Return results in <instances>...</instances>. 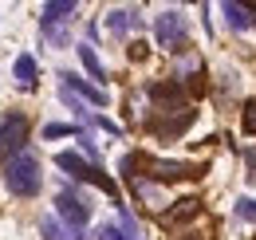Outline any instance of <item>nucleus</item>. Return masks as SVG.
Instances as JSON below:
<instances>
[{"label":"nucleus","mask_w":256,"mask_h":240,"mask_svg":"<svg viewBox=\"0 0 256 240\" xmlns=\"http://www.w3.org/2000/svg\"><path fill=\"white\" fill-rule=\"evenodd\" d=\"M134 170H142V178L150 181H193L205 174L201 162H174V158H154V154H126L122 158V174L134 178Z\"/></svg>","instance_id":"1"},{"label":"nucleus","mask_w":256,"mask_h":240,"mask_svg":"<svg viewBox=\"0 0 256 240\" xmlns=\"http://www.w3.org/2000/svg\"><path fill=\"white\" fill-rule=\"evenodd\" d=\"M4 185H8V193H16V197H36L40 189H44V174H40V158L36 154H16L8 166H4Z\"/></svg>","instance_id":"2"},{"label":"nucleus","mask_w":256,"mask_h":240,"mask_svg":"<svg viewBox=\"0 0 256 240\" xmlns=\"http://www.w3.org/2000/svg\"><path fill=\"white\" fill-rule=\"evenodd\" d=\"M56 166H60L64 174H71L75 181H87V185H98V189H102V193H106L110 201H118V185H114V181L106 178V174L98 170L95 162L79 158L75 150H64V154H56Z\"/></svg>","instance_id":"3"},{"label":"nucleus","mask_w":256,"mask_h":240,"mask_svg":"<svg viewBox=\"0 0 256 240\" xmlns=\"http://www.w3.org/2000/svg\"><path fill=\"white\" fill-rule=\"evenodd\" d=\"M56 212H60V220H64L67 228H75V232H83V224L91 220L87 197L75 193V189H60V193H56Z\"/></svg>","instance_id":"4"},{"label":"nucleus","mask_w":256,"mask_h":240,"mask_svg":"<svg viewBox=\"0 0 256 240\" xmlns=\"http://www.w3.org/2000/svg\"><path fill=\"white\" fill-rule=\"evenodd\" d=\"M158 44L162 48H170V52H186V44H190V28H186V16L178 12V8H170V12H162L158 24Z\"/></svg>","instance_id":"5"},{"label":"nucleus","mask_w":256,"mask_h":240,"mask_svg":"<svg viewBox=\"0 0 256 240\" xmlns=\"http://www.w3.org/2000/svg\"><path fill=\"white\" fill-rule=\"evenodd\" d=\"M24 142H28V118L24 114H4L0 118V158H16V154H24Z\"/></svg>","instance_id":"6"},{"label":"nucleus","mask_w":256,"mask_h":240,"mask_svg":"<svg viewBox=\"0 0 256 240\" xmlns=\"http://www.w3.org/2000/svg\"><path fill=\"white\" fill-rule=\"evenodd\" d=\"M60 83H64L71 94H79L83 102H95V106H106V90L95 87V83H87V79H79L75 71H60Z\"/></svg>","instance_id":"7"},{"label":"nucleus","mask_w":256,"mask_h":240,"mask_svg":"<svg viewBox=\"0 0 256 240\" xmlns=\"http://www.w3.org/2000/svg\"><path fill=\"white\" fill-rule=\"evenodd\" d=\"M142 28V12L138 8H114L110 16H106V32L110 36H130V32Z\"/></svg>","instance_id":"8"},{"label":"nucleus","mask_w":256,"mask_h":240,"mask_svg":"<svg viewBox=\"0 0 256 240\" xmlns=\"http://www.w3.org/2000/svg\"><path fill=\"white\" fill-rule=\"evenodd\" d=\"M201 209H205L201 197H182L174 209L162 212V224H174V228H178V224H186V220H193V216H201Z\"/></svg>","instance_id":"9"},{"label":"nucleus","mask_w":256,"mask_h":240,"mask_svg":"<svg viewBox=\"0 0 256 240\" xmlns=\"http://www.w3.org/2000/svg\"><path fill=\"white\" fill-rule=\"evenodd\" d=\"M75 12H79L75 0H48V4L40 8V24H67Z\"/></svg>","instance_id":"10"},{"label":"nucleus","mask_w":256,"mask_h":240,"mask_svg":"<svg viewBox=\"0 0 256 240\" xmlns=\"http://www.w3.org/2000/svg\"><path fill=\"white\" fill-rule=\"evenodd\" d=\"M193 118H197L193 110L178 114V118H174V114H166V122H146V130H150V134H158V138H174V134L190 130V126H193Z\"/></svg>","instance_id":"11"},{"label":"nucleus","mask_w":256,"mask_h":240,"mask_svg":"<svg viewBox=\"0 0 256 240\" xmlns=\"http://www.w3.org/2000/svg\"><path fill=\"white\" fill-rule=\"evenodd\" d=\"M221 12H224V20H228V28L232 32H248L252 28V20H256V8H244V4H221Z\"/></svg>","instance_id":"12"},{"label":"nucleus","mask_w":256,"mask_h":240,"mask_svg":"<svg viewBox=\"0 0 256 240\" xmlns=\"http://www.w3.org/2000/svg\"><path fill=\"white\" fill-rule=\"evenodd\" d=\"M36 75H40V71H36L32 56H28V52L16 56V63H12V79H16V87H20V90H32L36 87Z\"/></svg>","instance_id":"13"},{"label":"nucleus","mask_w":256,"mask_h":240,"mask_svg":"<svg viewBox=\"0 0 256 240\" xmlns=\"http://www.w3.org/2000/svg\"><path fill=\"white\" fill-rule=\"evenodd\" d=\"M40 236L44 240H83V232L67 228L60 216H44V220H40Z\"/></svg>","instance_id":"14"},{"label":"nucleus","mask_w":256,"mask_h":240,"mask_svg":"<svg viewBox=\"0 0 256 240\" xmlns=\"http://www.w3.org/2000/svg\"><path fill=\"white\" fill-rule=\"evenodd\" d=\"M75 52H79V63L87 67V75L95 79V87H102V79H106V67H102V60L95 56V48H91V44H79Z\"/></svg>","instance_id":"15"},{"label":"nucleus","mask_w":256,"mask_h":240,"mask_svg":"<svg viewBox=\"0 0 256 240\" xmlns=\"http://www.w3.org/2000/svg\"><path fill=\"white\" fill-rule=\"evenodd\" d=\"M40 32H44V40L56 44V48H67V44H71V32H67L64 24H40Z\"/></svg>","instance_id":"16"},{"label":"nucleus","mask_w":256,"mask_h":240,"mask_svg":"<svg viewBox=\"0 0 256 240\" xmlns=\"http://www.w3.org/2000/svg\"><path fill=\"white\" fill-rule=\"evenodd\" d=\"M232 212H236V220H244V224H256V197H240V201L232 205Z\"/></svg>","instance_id":"17"},{"label":"nucleus","mask_w":256,"mask_h":240,"mask_svg":"<svg viewBox=\"0 0 256 240\" xmlns=\"http://www.w3.org/2000/svg\"><path fill=\"white\" fill-rule=\"evenodd\" d=\"M95 240H130V236L122 232V224H110V220H106V224L95 228Z\"/></svg>","instance_id":"18"},{"label":"nucleus","mask_w":256,"mask_h":240,"mask_svg":"<svg viewBox=\"0 0 256 240\" xmlns=\"http://www.w3.org/2000/svg\"><path fill=\"white\" fill-rule=\"evenodd\" d=\"M75 138H79V150L87 154V162H95V166H98V146H95V138H91V134H83V130H79Z\"/></svg>","instance_id":"19"},{"label":"nucleus","mask_w":256,"mask_h":240,"mask_svg":"<svg viewBox=\"0 0 256 240\" xmlns=\"http://www.w3.org/2000/svg\"><path fill=\"white\" fill-rule=\"evenodd\" d=\"M67 134H79L75 126H64V122H48L44 126V138H67Z\"/></svg>","instance_id":"20"},{"label":"nucleus","mask_w":256,"mask_h":240,"mask_svg":"<svg viewBox=\"0 0 256 240\" xmlns=\"http://www.w3.org/2000/svg\"><path fill=\"white\" fill-rule=\"evenodd\" d=\"M240 122H244L248 134H256V98H252V102H244V118H240Z\"/></svg>","instance_id":"21"},{"label":"nucleus","mask_w":256,"mask_h":240,"mask_svg":"<svg viewBox=\"0 0 256 240\" xmlns=\"http://www.w3.org/2000/svg\"><path fill=\"white\" fill-rule=\"evenodd\" d=\"M91 122H95V126H102V130H106V134H122V130H118V126H114V122H110V118H102V114H95V118H91Z\"/></svg>","instance_id":"22"},{"label":"nucleus","mask_w":256,"mask_h":240,"mask_svg":"<svg viewBox=\"0 0 256 240\" xmlns=\"http://www.w3.org/2000/svg\"><path fill=\"white\" fill-rule=\"evenodd\" d=\"M244 162H248V181H256V150H244Z\"/></svg>","instance_id":"23"},{"label":"nucleus","mask_w":256,"mask_h":240,"mask_svg":"<svg viewBox=\"0 0 256 240\" xmlns=\"http://www.w3.org/2000/svg\"><path fill=\"white\" fill-rule=\"evenodd\" d=\"M130 60H146V44L134 40V44H130Z\"/></svg>","instance_id":"24"},{"label":"nucleus","mask_w":256,"mask_h":240,"mask_svg":"<svg viewBox=\"0 0 256 240\" xmlns=\"http://www.w3.org/2000/svg\"><path fill=\"white\" fill-rule=\"evenodd\" d=\"M174 240H209L205 232H186V236H174Z\"/></svg>","instance_id":"25"},{"label":"nucleus","mask_w":256,"mask_h":240,"mask_svg":"<svg viewBox=\"0 0 256 240\" xmlns=\"http://www.w3.org/2000/svg\"><path fill=\"white\" fill-rule=\"evenodd\" d=\"M252 28H256V20H252Z\"/></svg>","instance_id":"26"}]
</instances>
